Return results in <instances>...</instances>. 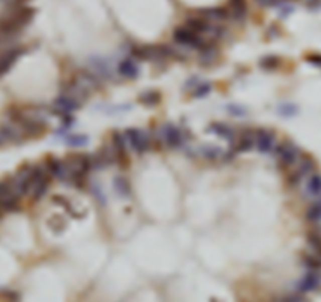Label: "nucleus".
Listing matches in <instances>:
<instances>
[{
    "instance_id": "1",
    "label": "nucleus",
    "mask_w": 321,
    "mask_h": 302,
    "mask_svg": "<svg viewBox=\"0 0 321 302\" xmlns=\"http://www.w3.org/2000/svg\"><path fill=\"white\" fill-rule=\"evenodd\" d=\"M274 155L283 166L298 164V161L301 159V151L293 142H283L280 145H276Z\"/></svg>"
},
{
    "instance_id": "2",
    "label": "nucleus",
    "mask_w": 321,
    "mask_h": 302,
    "mask_svg": "<svg viewBox=\"0 0 321 302\" xmlns=\"http://www.w3.org/2000/svg\"><path fill=\"white\" fill-rule=\"evenodd\" d=\"M24 52H26V49L21 48V46H11V48L0 52V77L5 76L15 66Z\"/></svg>"
},
{
    "instance_id": "3",
    "label": "nucleus",
    "mask_w": 321,
    "mask_h": 302,
    "mask_svg": "<svg viewBox=\"0 0 321 302\" xmlns=\"http://www.w3.org/2000/svg\"><path fill=\"white\" fill-rule=\"evenodd\" d=\"M173 38L178 44H183V46H189V48H203V40H201L200 35L194 33L191 29L187 27H178L173 33Z\"/></svg>"
},
{
    "instance_id": "4",
    "label": "nucleus",
    "mask_w": 321,
    "mask_h": 302,
    "mask_svg": "<svg viewBox=\"0 0 321 302\" xmlns=\"http://www.w3.org/2000/svg\"><path fill=\"white\" fill-rule=\"evenodd\" d=\"M125 137L129 142V145L133 146V149L137 151V153H145V151L150 148V137L142 129H134V127H131V129H128L125 132Z\"/></svg>"
},
{
    "instance_id": "5",
    "label": "nucleus",
    "mask_w": 321,
    "mask_h": 302,
    "mask_svg": "<svg viewBox=\"0 0 321 302\" xmlns=\"http://www.w3.org/2000/svg\"><path fill=\"white\" fill-rule=\"evenodd\" d=\"M0 137L4 138V142L21 143L22 137H24V131L21 129L19 124H16L13 121H8V123H4L2 126H0Z\"/></svg>"
},
{
    "instance_id": "6",
    "label": "nucleus",
    "mask_w": 321,
    "mask_h": 302,
    "mask_svg": "<svg viewBox=\"0 0 321 302\" xmlns=\"http://www.w3.org/2000/svg\"><path fill=\"white\" fill-rule=\"evenodd\" d=\"M159 137L162 138L165 145H169L172 148L181 145L183 142V132L173 124H164L159 129Z\"/></svg>"
},
{
    "instance_id": "7",
    "label": "nucleus",
    "mask_w": 321,
    "mask_h": 302,
    "mask_svg": "<svg viewBox=\"0 0 321 302\" xmlns=\"http://www.w3.org/2000/svg\"><path fill=\"white\" fill-rule=\"evenodd\" d=\"M255 138V146L261 153H271L276 148V135L268 129H258Z\"/></svg>"
},
{
    "instance_id": "8",
    "label": "nucleus",
    "mask_w": 321,
    "mask_h": 302,
    "mask_svg": "<svg viewBox=\"0 0 321 302\" xmlns=\"http://www.w3.org/2000/svg\"><path fill=\"white\" fill-rule=\"evenodd\" d=\"M321 285V275L318 271H308L298 283V289L299 293H310L318 289Z\"/></svg>"
},
{
    "instance_id": "9",
    "label": "nucleus",
    "mask_w": 321,
    "mask_h": 302,
    "mask_svg": "<svg viewBox=\"0 0 321 302\" xmlns=\"http://www.w3.org/2000/svg\"><path fill=\"white\" fill-rule=\"evenodd\" d=\"M79 106H80V101L76 99V98H73V96L66 95V93H65V95H60V96L55 99V109L60 110V115H62L63 118L66 117L68 113L77 110Z\"/></svg>"
},
{
    "instance_id": "10",
    "label": "nucleus",
    "mask_w": 321,
    "mask_h": 302,
    "mask_svg": "<svg viewBox=\"0 0 321 302\" xmlns=\"http://www.w3.org/2000/svg\"><path fill=\"white\" fill-rule=\"evenodd\" d=\"M47 170L52 177L58 178V180H68L69 178V169L68 164H65L60 159H51L47 162Z\"/></svg>"
},
{
    "instance_id": "11",
    "label": "nucleus",
    "mask_w": 321,
    "mask_h": 302,
    "mask_svg": "<svg viewBox=\"0 0 321 302\" xmlns=\"http://www.w3.org/2000/svg\"><path fill=\"white\" fill-rule=\"evenodd\" d=\"M118 71L126 79H136L139 76V66L133 59H125L118 66Z\"/></svg>"
},
{
    "instance_id": "12",
    "label": "nucleus",
    "mask_w": 321,
    "mask_h": 302,
    "mask_svg": "<svg viewBox=\"0 0 321 302\" xmlns=\"http://www.w3.org/2000/svg\"><path fill=\"white\" fill-rule=\"evenodd\" d=\"M305 191L310 197H316V199H319V197H321V177L316 175V173H313V175L308 177Z\"/></svg>"
},
{
    "instance_id": "13",
    "label": "nucleus",
    "mask_w": 321,
    "mask_h": 302,
    "mask_svg": "<svg viewBox=\"0 0 321 302\" xmlns=\"http://www.w3.org/2000/svg\"><path fill=\"white\" fill-rule=\"evenodd\" d=\"M208 131L214 132V134H218L224 138H227V140H233L235 138V131L232 129L230 126L227 124H224V123H214L208 127Z\"/></svg>"
},
{
    "instance_id": "14",
    "label": "nucleus",
    "mask_w": 321,
    "mask_h": 302,
    "mask_svg": "<svg viewBox=\"0 0 321 302\" xmlns=\"http://www.w3.org/2000/svg\"><path fill=\"white\" fill-rule=\"evenodd\" d=\"M313 172H315V164H313L312 159L304 158V159L298 161V170H296V173H298L301 178L313 175Z\"/></svg>"
},
{
    "instance_id": "15",
    "label": "nucleus",
    "mask_w": 321,
    "mask_h": 302,
    "mask_svg": "<svg viewBox=\"0 0 321 302\" xmlns=\"http://www.w3.org/2000/svg\"><path fill=\"white\" fill-rule=\"evenodd\" d=\"M229 16V11L224 8H208L201 11V18L211 19V21H222Z\"/></svg>"
},
{
    "instance_id": "16",
    "label": "nucleus",
    "mask_w": 321,
    "mask_h": 302,
    "mask_svg": "<svg viewBox=\"0 0 321 302\" xmlns=\"http://www.w3.org/2000/svg\"><path fill=\"white\" fill-rule=\"evenodd\" d=\"M230 13L233 15L235 19L238 21H241L246 18V13H247V10H246V2L244 0H230Z\"/></svg>"
},
{
    "instance_id": "17",
    "label": "nucleus",
    "mask_w": 321,
    "mask_h": 302,
    "mask_svg": "<svg viewBox=\"0 0 321 302\" xmlns=\"http://www.w3.org/2000/svg\"><path fill=\"white\" fill-rule=\"evenodd\" d=\"M47 189H49V180H43L37 184H33V188H32V197H33V200H41L44 194L47 192Z\"/></svg>"
},
{
    "instance_id": "18",
    "label": "nucleus",
    "mask_w": 321,
    "mask_h": 302,
    "mask_svg": "<svg viewBox=\"0 0 321 302\" xmlns=\"http://www.w3.org/2000/svg\"><path fill=\"white\" fill-rule=\"evenodd\" d=\"M307 220L308 222H312V224H319L321 222V203L316 202L313 203L310 208L307 210Z\"/></svg>"
},
{
    "instance_id": "19",
    "label": "nucleus",
    "mask_w": 321,
    "mask_h": 302,
    "mask_svg": "<svg viewBox=\"0 0 321 302\" xmlns=\"http://www.w3.org/2000/svg\"><path fill=\"white\" fill-rule=\"evenodd\" d=\"M218 57V52L214 48H211V46H203L201 48V52H200V60L203 65H209L214 59Z\"/></svg>"
},
{
    "instance_id": "20",
    "label": "nucleus",
    "mask_w": 321,
    "mask_h": 302,
    "mask_svg": "<svg viewBox=\"0 0 321 302\" xmlns=\"http://www.w3.org/2000/svg\"><path fill=\"white\" fill-rule=\"evenodd\" d=\"M159 99H161V95L158 91H153V90L144 93V95L140 96V102L145 104V106H156V104L159 102Z\"/></svg>"
},
{
    "instance_id": "21",
    "label": "nucleus",
    "mask_w": 321,
    "mask_h": 302,
    "mask_svg": "<svg viewBox=\"0 0 321 302\" xmlns=\"http://www.w3.org/2000/svg\"><path fill=\"white\" fill-rule=\"evenodd\" d=\"M66 143L71 146H84L88 143V137L82 134H73L66 137Z\"/></svg>"
},
{
    "instance_id": "22",
    "label": "nucleus",
    "mask_w": 321,
    "mask_h": 302,
    "mask_svg": "<svg viewBox=\"0 0 321 302\" xmlns=\"http://www.w3.org/2000/svg\"><path fill=\"white\" fill-rule=\"evenodd\" d=\"M200 155L201 156H205L206 159H216L221 156V149L218 146H209V145H205V146H201L200 149Z\"/></svg>"
},
{
    "instance_id": "23",
    "label": "nucleus",
    "mask_w": 321,
    "mask_h": 302,
    "mask_svg": "<svg viewBox=\"0 0 321 302\" xmlns=\"http://www.w3.org/2000/svg\"><path fill=\"white\" fill-rule=\"evenodd\" d=\"M254 145H255V143H254L252 138L244 137L243 140L238 142V145H236V151H238V153H246V151L252 149V148H254Z\"/></svg>"
},
{
    "instance_id": "24",
    "label": "nucleus",
    "mask_w": 321,
    "mask_h": 302,
    "mask_svg": "<svg viewBox=\"0 0 321 302\" xmlns=\"http://www.w3.org/2000/svg\"><path fill=\"white\" fill-rule=\"evenodd\" d=\"M277 65H279L277 57H265V59L260 62V66L263 69H274Z\"/></svg>"
},
{
    "instance_id": "25",
    "label": "nucleus",
    "mask_w": 321,
    "mask_h": 302,
    "mask_svg": "<svg viewBox=\"0 0 321 302\" xmlns=\"http://www.w3.org/2000/svg\"><path fill=\"white\" fill-rule=\"evenodd\" d=\"M115 186H117V191L120 192L122 195H128L129 194V184L125 178H117L115 180Z\"/></svg>"
},
{
    "instance_id": "26",
    "label": "nucleus",
    "mask_w": 321,
    "mask_h": 302,
    "mask_svg": "<svg viewBox=\"0 0 321 302\" xmlns=\"http://www.w3.org/2000/svg\"><path fill=\"white\" fill-rule=\"evenodd\" d=\"M209 91H211V84H200V85L195 87L194 96H195V98H201V96L208 95Z\"/></svg>"
},
{
    "instance_id": "27",
    "label": "nucleus",
    "mask_w": 321,
    "mask_h": 302,
    "mask_svg": "<svg viewBox=\"0 0 321 302\" xmlns=\"http://www.w3.org/2000/svg\"><path fill=\"white\" fill-rule=\"evenodd\" d=\"M274 302H304V297H302V293H293L290 296L280 297Z\"/></svg>"
},
{
    "instance_id": "28",
    "label": "nucleus",
    "mask_w": 321,
    "mask_h": 302,
    "mask_svg": "<svg viewBox=\"0 0 321 302\" xmlns=\"http://www.w3.org/2000/svg\"><path fill=\"white\" fill-rule=\"evenodd\" d=\"M227 110H229L232 115H236V117H243V115H246V113H247V110H246L244 107H241V106H235V104H232V106H229V107H227Z\"/></svg>"
},
{
    "instance_id": "29",
    "label": "nucleus",
    "mask_w": 321,
    "mask_h": 302,
    "mask_svg": "<svg viewBox=\"0 0 321 302\" xmlns=\"http://www.w3.org/2000/svg\"><path fill=\"white\" fill-rule=\"evenodd\" d=\"M280 113L282 115H293V113H296V107L294 106H282Z\"/></svg>"
},
{
    "instance_id": "30",
    "label": "nucleus",
    "mask_w": 321,
    "mask_h": 302,
    "mask_svg": "<svg viewBox=\"0 0 321 302\" xmlns=\"http://www.w3.org/2000/svg\"><path fill=\"white\" fill-rule=\"evenodd\" d=\"M257 2L260 5H263V7H271V5H274L277 0H257Z\"/></svg>"
},
{
    "instance_id": "31",
    "label": "nucleus",
    "mask_w": 321,
    "mask_h": 302,
    "mask_svg": "<svg viewBox=\"0 0 321 302\" xmlns=\"http://www.w3.org/2000/svg\"><path fill=\"white\" fill-rule=\"evenodd\" d=\"M0 145H4V138L2 137H0Z\"/></svg>"
},
{
    "instance_id": "32",
    "label": "nucleus",
    "mask_w": 321,
    "mask_h": 302,
    "mask_svg": "<svg viewBox=\"0 0 321 302\" xmlns=\"http://www.w3.org/2000/svg\"><path fill=\"white\" fill-rule=\"evenodd\" d=\"M2 214H4V211H2V208H0V217H2Z\"/></svg>"
}]
</instances>
